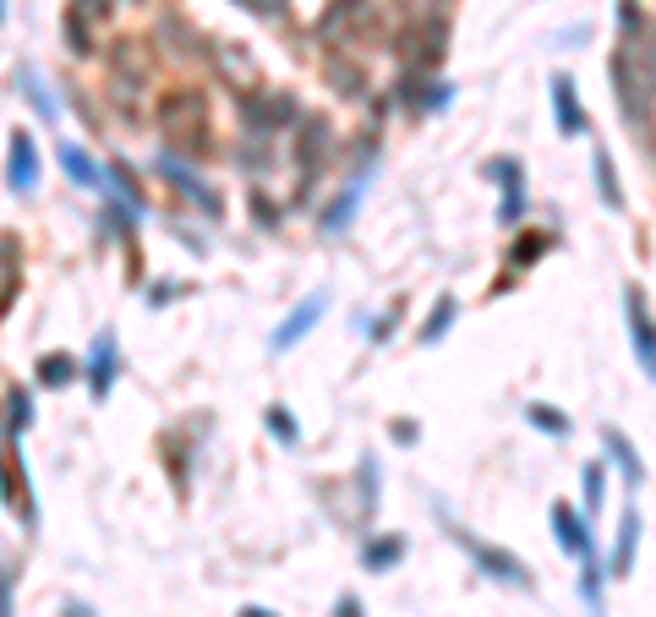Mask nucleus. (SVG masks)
<instances>
[{
    "label": "nucleus",
    "instance_id": "f8f14e48",
    "mask_svg": "<svg viewBox=\"0 0 656 617\" xmlns=\"http://www.w3.org/2000/svg\"><path fill=\"white\" fill-rule=\"evenodd\" d=\"M552 530H558V541H563V546H569L574 557L596 552V546H591V524H585V519H580L574 508H563V503L552 508Z\"/></svg>",
    "mask_w": 656,
    "mask_h": 617
},
{
    "label": "nucleus",
    "instance_id": "9b49d317",
    "mask_svg": "<svg viewBox=\"0 0 656 617\" xmlns=\"http://www.w3.org/2000/svg\"><path fill=\"white\" fill-rule=\"evenodd\" d=\"M629 334H634L640 366L651 372V366H656V339H651V317H645V295H640V290H629Z\"/></svg>",
    "mask_w": 656,
    "mask_h": 617
},
{
    "label": "nucleus",
    "instance_id": "393cba45",
    "mask_svg": "<svg viewBox=\"0 0 656 617\" xmlns=\"http://www.w3.org/2000/svg\"><path fill=\"white\" fill-rule=\"evenodd\" d=\"M596 181H602V197H607L612 208H623V192H618V181H612V159H607V154H596Z\"/></svg>",
    "mask_w": 656,
    "mask_h": 617
},
{
    "label": "nucleus",
    "instance_id": "412c9836",
    "mask_svg": "<svg viewBox=\"0 0 656 617\" xmlns=\"http://www.w3.org/2000/svg\"><path fill=\"white\" fill-rule=\"evenodd\" d=\"M263 421H268V432H274V437H279L284 448H290V443H301V426H295V415H290V410L268 404V415H263Z\"/></svg>",
    "mask_w": 656,
    "mask_h": 617
},
{
    "label": "nucleus",
    "instance_id": "bb28decb",
    "mask_svg": "<svg viewBox=\"0 0 656 617\" xmlns=\"http://www.w3.org/2000/svg\"><path fill=\"white\" fill-rule=\"evenodd\" d=\"M328 72H335V77L345 83V94H362V72H356L351 61H340V56H335V61H328Z\"/></svg>",
    "mask_w": 656,
    "mask_h": 617
},
{
    "label": "nucleus",
    "instance_id": "aec40b11",
    "mask_svg": "<svg viewBox=\"0 0 656 617\" xmlns=\"http://www.w3.org/2000/svg\"><path fill=\"white\" fill-rule=\"evenodd\" d=\"M525 421H531V426H542V432H552V437H569V415H563V410L531 404V410H525Z\"/></svg>",
    "mask_w": 656,
    "mask_h": 617
},
{
    "label": "nucleus",
    "instance_id": "4468645a",
    "mask_svg": "<svg viewBox=\"0 0 656 617\" xmlns=\"http://www.w3.org/2000/svg\"><path fill=\"white\" fill-rule=\"evenodd\" d=\"M503 192H509V208H503V219H520V208H525V186H520V165L514 159H498L493 170H487Z\"/></svg>",
    "mask_w": 656,
    "mask_h": 617
},
{
    "label": "nucleus",
    "instance_id": "dca6fc26",
    "mask_svg": "<svg viewBox=\"0 0 656 617\" xmlns=\"http://www.w3.org/2000/svg\"><path fill=\"white\" fill-rule=\"evenodd\" d=\"M362 557H367V568H373V573H384V568H394V562L405 557V541H400V535H378V541H367V552H362Z\"/></svg>",
    "mask_w": 656,
    "mask_h": 617
},
{
    "label": "nucleus",
    "instance_id": "9d476101",
    "mask_svg": "<svg viewBox=\"0 0 656 617\" xmlns=\"http://www.w3.org/2000/svg\"><path fill=\"white\" fill-rule=\"evenodd\" d=\"M12 186H17V192H34V186H39V148H34L28 132L12 137Z\"/></svg>",
    "mask_w": 656,
    "mask_h": 617
},
{
    "label": "nucleus",
    "instance_id": "5701e85b",
    "mask_svg": "<svg viewBox=\"0 0 656 617\" xmlns=\"http://www.w3.org/2000/svg\"><path fill=\"white\" fill-rule=\"evenodd\" d=\"M72 372H77V366H72L66 355H45V361H39V383H45V388H61V383H72Z\"/></svg>",
    "mask_w": 656,
    "mask_h": 617
},
{
    "label": "nucleus",
    "instance_id": "a878e982",
    "mask_svg": "<svg viewBox=\"0 0 656 617\" xmlns=\"http://www.w3.org/2000/svg\"><path fill=\"white\" fill-rule=\"evenodd\" d=\"M542 246H547V235H520V241H514V268H531V257H536Z\"/></svg>",
    "mask_w": 656,
    "mask_h": 617
},
{
    "label": "nucleus",
    "instance_id": "f257e3e1",
    "mask_svg": "<svg viewBox=\"0 0 656 617\" xmlns=\"http://www.w3.org/2000/svg\"><path fill=\"white\" fill-rule=\"evenodd\" d=\"M159 132L175 143V148H192V154H208L214 137H208V105L197 88H170L159 99Z\"/></svg>",
    "mask_w": 656,
    "mask_h": 617
},
{
    "label": "nucleus",
    "instance_id": "c85d7f7f",
    "mask_svg": "<svg viewBox=\"0 0 656 617\" xmlns=\"http://www.w3.org/2000/svg\"><path fill=\"white\" fill-rule=\"evenodd\" d=\"M335 617H362V601H356V595H340V606H335Z\"/></svg>",
    "mask_w": 656,
    "mask_h": 617
},
{
    "label": "nucleus",
    "instance_id": "7c9ffc66",
    "mask_svg": "<svg viewBox=\"0 0 656 617\" xmlns=\"http://www.w3.org/2000/svg\"><path fill=\"white\" fill-rule=\"evenodd\" d=\"M241 617H274V612H263V606H246V612H241Z\"/></svg>",
    "mask_w": 656,
    "mask_h": 617
},
{
    "label": "nucleus",
    "instance_id": "cd10ccee",
    "mask_svg": "<svg viewBox=\"0 0 656 617\" xmlns=\"http://www.w3.org/2000/svg\"><path fill=\"white\" fill-rule=\"evenodd\" d=\"M28 421H34V399L17 388V394H12V426H28Z\"/></svg>",
    "mask_w": 656,
    "mask_h": 617
},
{
    "label": "nucleus",
    "instance_id": "2f4dec72",
    "mask_svg": "<svg viewBox=\"0 0 656 617\" xmlns=\"http://www.w3.org/2000/svg\"><path fill=\"white\" fill-rule=\"evenodd\" d=\"M66 617H88V606H66Z\"/></svg>",
    "mask_w": 656,
    "mask_h": 617
},
{
    "label": "nucleus",
    "instance_id": "20e7f679",
    "mask_svg": "<svg viewBox=\"0 0 656 617\" xmlns=\"http://www.w3.org/2000/svg\"><path fill=\"white\" fill-rule=\"evenodd\" d=\"M110 17V0H72L66 7V39L77 56H88L99 45V23Z\"/></svg>",
    "mask_w": 656,
    "mask_h": 617
},
{
    "label": "nucleus",
    "instance_id": "423d86ee",
    "mask_svg": "<svg viewBox=\"0 0 656 617\" xmlns=\"http://www.w3.org/2000/svg\"><path fill=\"white\" fill-rule=\"evenodd\" d=\"M449 535H454V541H465V552H471V557L493 573V579H503V584H525V568H520L509 552H498V546H487V541H471L460 524H449Z\"/></svg>",
    "mask_w": 656,
    "mask_h": 617
},
{
    "label": "nucleus",
    "instance_id": "f3484780",
    "mask_svg": "<svg viewBox=\"0 0 656 617\" xmlns=\"http://www.w3.org/2000/svg\"><path fill=\"white\" fill-rule=\"evenodd\" d=\"M362 186H367V176H356V186H351L335 208H328V219H323V230H328V235H340V230L351 225V214H356V203H362Z\"/></svg>",
    "mask_w": 656,
    "mask_h": 617
},
{
    "label": "nucleus",
    "instance_id": "7ed1b4c3",
    "mask_svg": "<svg viewBox=\"0 0 656 617\" xmlns=\"http://www.w3.org/2000/svg\"><path fill=\"white\" fill-rule=\"evenodd\" d=\"M367 23H373V0H328L317 34H323V45H345V39H351L356 28H367Z\"/></svg>",
    "mask_w": 656,
    "mask_h": 617
},
{
    "label": "nucleus",
    "instance_id": "473e14b6",
    "mask_svg": "<svg viewBox=\"0 0 656 617\" xmlns=\"http://www.w3.org/2000/svg\"><path fill=\"white\" fill-rule=\"evenodd\" d=\"M0 23H7V0H0Z\"/></svg>",
    "mask_w": 656,
    "mask_h": 617
},
{
    "label": "nucleus",
    "instance_id": "6e6552de",
    "mask_svg": "<svg viewBox=\"0 0 656 617\" xmlns=\"http://www.w3.org/2000/svg\"><path fill=\"white\" fill-rule=\"evenodd\" d=\"M116 366H121V355H116V334H99V344H94V361H88V388H94V399H110Z\"/></svg>",
    "mask_w": 656,
    "mask_h": 617
},
{
    "label": "nucleus",
    "instance_id": "ddd939ff",
    "mask_svg": "<svg viewBox=\"0 0 656 617\" xmlns=\"http://www.w3.org/2000/svg\"><path fill=\"white\" fill-rule=\"evenodd\" d=\"M634 546H640V513L629 508V513H623V524H618V546H612V568H607V573H618V579H623V573L634 568Z\"/></svg>",
    "mask_w": 656,
    "mask_h": 617
},
{
    "label": "nucleus",
    "instance_id": "2eb2a0df",
    "mask_svg": "<svg viewBox=\"0 0 656 617\" xmlns=\"http://www.w3.org/2000/svg\"><path fill=\"white\" fill-rule=\"evenodd\" d=\"M61 165H66V176H72L77 186H99V165L88 159V148H77V143H61Z\"/></svg>",
    "mask_w": 656,
    "mask_h": 617
},
{
    "label": "nucleus",
    "instance_id": "0eeeda50",
    "mask_svg": "<svg viewBox=\"0 0 656 617\" xmlns=\"http://www.w3.org/2000/svg\"><path fill=\"white\" fill-rule=\"evenodd\" d=\"M17 290H23V246L17 235H0V317L12 312Z\"/></svg>",
    "mask_w": 656,
    "mask_h": 617
},
{
    "label": "nucleus",
    "instance_id": "b1692460",
    "mask_svg": "<svg viewBox=\"0 0 656 617\" xmlns=\"http://www.w3.org/2000/svg\"><path fill=\"white\" fill-rule=\"evenodd\" d=\"M602 486H607V470H602V464H585V475H580V492H585V513H596V508H602Z\"/></svg>",
    "mask_w": 656,
    "mask_h": 617
},
{
    "label": "nucleus",
    "instance_id": "4be33fe9",
    "mask_svg": "<svg viewBox=\"0 0 656 617\" xmlns=\"http://www.w3.org/2000/svg\"><path fill=\"white\" fill-rule=\"evenodd\" d=\"M444 39H449V23L444 17H433L427 23V34H422V61L433 66V61H444Z\"/></svg>",
    "mask_w": 656,
    "mask_h": 617
},
{
    "label": "nucleus",
    "instance_id": "a211bd4d",
    "mask_svg": "<svg viewBox=\"0 0 656 617\" xmlns=\"http://www.w3.org/2000/svg\"><path fill=\"white\" fill-rule=\"evenodd\" d=\"M602 443H607V453L618 459V470L629 475V486H640V475H645V470H640V459H634V448L623 443V432H612V426H607V432H602Z\"/></svg>",
    "mask_w": 656,
    "mask_h": 617
},
{
    "label": "nucleus",
    "instance_id": "6ab92c4d",
    "mask_svg": "<svg viewBox=\"0 0 656 617\" xmlns=\"http://www.w3.org/2000/svg\"><path fill=\"white\" fill-rule=\"evenodd\" d=\"M454 312H460V306H454V295H444V301H438V312H433V317H427V328H422V344H438V339L449 334Z\"/></svg>",
    "mask_w": 656,
    "mask_h": 617
},
{
    "label": "nucleus",
    "instance_id": "c756f323",
    "mask_svg": "<svg viewBox=\"0 0 656 617\" xmlns=\"http://www.w3.org/2000/svg\"><path fill=\"white\" fill-rule=\"evenodd\" d=\"M0 617H12V579L0 573Z\"/></svg>",
    "mask_w": 656,
    "mask_h": 617
},
{
    "label": "nucleus",
    "instance_id": "39448f33",
    "mask_svg": "<svg viewBox=\"0 0 656 617\" xmlns=\"http://www.w3.org/2000/svg\"><path fill=\"white\" fill-rule=\"evenodd\" d=\"M323 306H328V295H323V290H317V295H306V301H301V306H295V312H290L279 328H274V350H295V344H301V339L317 328Z\"/></svg>",
    "mask_w": 656,
    "mask_h": 617
},
{
    "label": "nucleus",
    "instance_id": "f03ea898",
    "mask_svg": "<svg viewBox=\"0 0 656 617\" xmlns=\"http://www.w3.org/2000/svg\"><path fill=\"white\" fill-rule=\"evenodd\" d=\"M110 83H116V99L132 110L137 94H143V83H148V50H143L137 39H126V45L110 56Z\"/></svg>",
    "mask_w": 656,
    "mask_h": 617
},
{
    "label": "nucleus",
    "instance_id": "1a4fd4ad",
    "mask_svg": "<svg viewBox=\"0 0 656 617\" xmlns=\"http://www.w3.org/2000/svg\"><path fill=\"white\" fill-rule=\"evenodd\" d=\"M552 110H558V132H563V137H580V132H585V110H580L569 77H552Z\"/></svg>",
    "mask_w": 656,
    "mask_h": 617
}]
</instances>
